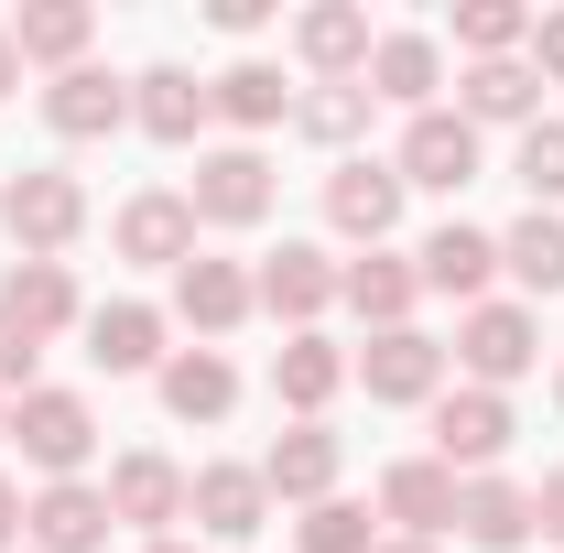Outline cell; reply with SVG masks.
Listing matches in <instances>:
<instances>
[{
  "instance_id": "cell-7",
  "label": "cell",
  "mask_w": 564,
  "mask_h": 553,
  "mask_svg": "<svg viewBox=\"0 0 564 553\" xmlns=\"http://www.w3.org/2000/svg\"><path fill=\"white\" fill-rule=\"evenodd\" d=\"M348 369L369 380V402H445V347L423 337V326H391V337H369Z\"/></svg>"
},
{
  "instance_id": "cell-20",
  "label": "cell",
  "mask_w": 564,
  "mask_h": 553,
  "mask_svg": "<svg viewBox=\"0 0 564 553\" xmlns=\"http://www.w3.org/2000/svg\"><path fill=\"white\" fill-rule=\"evenodd\" d=\"M348 380H358V369H348V347H337V337H315V326H304V337H282V358H272V391H282V402H293L304 423L326 413Z\"/></svg>"
},
{
  "instance_id": "cell-12",
  "label": "cell",
  "mask_w": 564,
  "mask_h": 553,
  "mask_svg": "<svg viewBox=\"0 0 564 553\" xmlns=\"http://www.w3.org/2000/svg\"><path fill=\"white\" fill-rule=\"evenodd\" d=\"M402 196H413V185H402L391 163H337V174H326V217H337V239H369V250L402 228Z\"/></svg>"
},
{
  "instance_id": "cell-17",
  "label": "cell",
  "mask_w": 564,
  "mask_h": 553,
  "mask_svg": "<svg viewBox=\"0 0 564 553\" xmlns=\"http://www.w3.org/2000/svg\"><path fill=\"white\" fill-rule=\"evenodd\" d=\"M250 304H261V282L239 272V261H207V250H196V261L174 272V315H185L196 337H228V326H239Z\"/></svg>"
},
{
  "instance_id": "cell-43",
  "label": "cell",
  "mask_w": 564,
  "mask_h": 553,
  "mask_svg": "<svg viewBox=\"0 0 564 553\" xmlns=\"http://www.w3.org/2000/svg\"><path fill=\"white\" fill-rule=\"evenodd\" d=\"M380 553H434V543H380Z\"/></svg>"
},
{
  "instance_id": "cell-1",
  "label": "cell",
  "mask_w": 564,
  "mask_h": 553,
  "mask_svg": "<svg viewBox=\"0 0 564 553\" xmlns=\"http://www.w3.org/2000/svg\"><path fill=\"white\" fill-rule=\"evenodd\" d=\"M0 228L22 239V261H66V239L87 228V185L55 174V163H33V174L0 185Z\"/></svg>"
},
{
  "instance_id": "cell-19",
  "label": "cell",
  "mask_w": 564,
  "mask_h": 553,
  "mask_svg": "<svg viewBox=\"0 0 564 553\" xmlns=\"http://www.w3.org/2000/svg\"><path fill=\"white\" fill-rule=\"evenodd\" d=\"M380 510L402 521V543H434V532L456 521V467H445V456H402V467L380 478Z\"/></svg>"
},
{
  "instance_id": "cell-13",
  "label": "cell",
  "mask_w": 564,
  "mask_h": 553,
  "mask_svg": "<svg viewBox=\"0 0 564 553\" xmlns=\"http://www.w3.org/2000/svg\"><path fill=\"white\" fill-rule=\"evenodd\" d=\"M0 33H11V55H22V66H55V76H66V66H87L98 11H87V0H22Z\"/></svg>"
},
{
  "instance_id": "cell-2",
  "label": "cell",
  "mask_w": 564,
  "mask_h": 553,
  "mask_svg": "<svg viewBox=\"0 0 564 553\" xmlns=\"http://www.w3.org/2000/svg\"><path fill=\"white\" fill-rule=\"evenodd\" d=\"M11 445L44 467V488H55V478H76V467H87V445H98V413H87L76 391H22V402H11Z\"/></svg>"
},
{
  "instance_id": "cell-23",
  "label": "cell",
  "mask_w": 564,
  "mask_h": 553,
  "mask_svg": "<svg viewBox=\"0 0 564 553\" xmlns=\"http://www.w3.org/2000/svg\"><path fill=\"white\" fill-rule=\"evenodd\" d=\"M456 532H467L478 553H521L532 543V488L521 478H467L456 488Z\"/></svg>"
},
{
  "instance_id": "cell-9",
  "label": "cell",
  "mask_w": 564,
  "mask_h": 553,
  "mask_svg": "<svg viewBox=\"0 0 564 553\" xmlns=\"http://www.w3.org/2000/svg\"><path fill=\"white\" fill-rule=\"evenodd\" d=\"M98 543H109V488H87V478L33 488V510H22V553H98Z\"/></svg>"
},
{
  "instance_id": "cell-25",
  "label": "cell",
  "mask_w": 564,
  "mask_h": 553,
  "mask_svg": "<svg viewBox=\"0 0 564 553\" xmlns=\"http://www.w3.org/2000/svg\"><path fill=\"white\" fill-rule=\"evenodd\" d=\"M0 315H11L33 347L66 337V326H76V272H66V261H22V272L0 282Z\"/></svg>"
},
{
  "instance_id": "cell-36",
  "label": "cell",
  "mask_w": 564,
  "mask_h": 553,
  "mask_svg": "<svg viewBox=\"0 0 564 553\" xmlns=\"http://www.w3.org/2000/svg\"><path fill=\"white\" fill-rule=\"evenodd\" d=\"M0 391H11V402H22V391H33V337H22V326H11V315H0Z\"/></svg>"
},
{
  "instance_id": "cell-6",
  "label": "cell",
  "mask_w": 564,
  "mask_h": 553,
  "mask_svg": "<svg viewBox=\"0 0 564 553\" xmlns=\"http://www.w3.org/2000/svg\"><path fill=\"white\" fill-rule=\"evenodd\" d=\"M391 174L402 185H434V196H456V185H478V131L456 120V109H413V131L391 152Z\"/></svg>"
},
{
  "instance_id": "cell-10",
  "label": "cell",
  "mask_w": 564,
  "mask_h": 553,
  "mask_svg": "<svg viewBox=\"0 0 564 553\" xmlns=\"http://www.w3.org/2000/svg\"><path fill=\"white\" fill-rule=\"evenodd\" d=\"M510 434H521V423H510V391H478V380H467V391L434 402V456H445V467H489V456H510Z\"/></svg>"
},
{
  "instance_id": "cell-4",
  "label": "cell",
  "mask_w": 564,
  "mask_h": 553,
  "mask_svg": "<svg viewBox=\"0 0 564 553\" xmlns=\"http://www.w3.org/2000/svg\"><path fill=\"white\" fill-rule=\"evenodd\" d=\"M456 358H467V380H478V391H510V380L543 358V326H532V304H467V326H456Z\"/></svg>"
},
{
  "instance_id": "cell-24",
  "label": "cell",
  "mask_w": 564,
  "mask_h": 553,
  "mask_svg": "<svg viewBox=\"0 0 564 553\" xmlns=\"http://www.w3.org/2000/svg\"><path fill=\"white\" fill-rule=\"evenodd\" d=\"M413 272H423V293H489L499 239H489V228H467V217H445V228L413 250Z\"/></svg>"
},
{
  "instance_id": "cell-45",
  "label": "cell",
  "mask_w": 564,
  "mask_h": 553,
  "mask_svg": "<svg viewBox=\"0 0 564 553\" xmlns=\"http://www.w3.org/2000/svg\"><path fill=\"white\" fill-rule=\"evenodd\" d=\"M554 402H564V380H554Z\"/></svg>"
},
{
  "instance_id": "cell-40",
  "label": "cell",
  "mask_w": 564,
  "mask_h": 553,
  "mask_svg": "<svg viewBox=\"0 0 564 553\" xmlns=\"http://www.w3.org/2000/svg\"><path fill=\"white\" fill-rule=\"evenodd\" d=\"M22 510H33V499H22V488L0 478V553H11V532H22Z\"/></svg>"
},
{
  "instance_id": "cell-3",
  "label": "cell",
  "mask_w": 564,
  "mask_h": 553,
  "mask_svg": "<svg viewBox=\"0 0 564 553\" xmlns=\"http://www.w3.org/2000/svg\"><path fill=\"white\" fill-rule=\"evenodd\" d=\"M185 207H196V228H261V217H272V163H261L250 141H228V152L196 163Z\"/></svg>"
},
{
  "instance_id": "cell-27",
  "label": "cell",
  "mask_w": 564,
  "mask_h": 553,
  "mask_svg": "<svg viewBox=\"0 0 564 553\" xmlns=\"http://www.w3.org/2000/svg\"><path fill=\"white\" fill-rule=\"evenodd\" d=\"M228 402H239V369H228L217 347L163 358V413H174V423H228Z\"/></svg>"
},
{
  "instance_id": "cell-15",
  "label": "cell",
  "mask_w": 564,
  "mask_h": 553,
  "mask_svg": "<svg viewBox=\"0 0 564 553\" xmlns=\"http://www.w3.org/2000/svg\"><path fill=\"white\" fill-rule=\"evenodd\" d=\"M261 510H272L261 467H196V478H185V521H207L217 543H250V532H261Z\"/></svg>"
},
{
  "instance_id": "cell-37",
  "label": "cell",
  "mask_w": 564,
  "mask_h": 553,
  "mask_svg": "<svg viewBox=\"0 0 564 553\" xmlns=\"http://www.w3.org/2000/svg\"><path fill=\"white\" fill-rule=\"evenodd\" d=\"M532 76H564V11L532 22Z\"/></svg>"
},
{
  "instance_id": "cell-22",
  "label": "cell",
  "mask_w": 564,
  "mask_h": 553,
  "mask_svg": "<svg viewBox=\"0 0 564 553\" xmlns=\"http://www.w3.org/2000/svg\"><path fill=\"white\" fill-rule=\"evenodd\" d=\"M44 120H55L66 141H98V131H120V120H131V87H120L109 66H66L55 87H44Z\"/></svg>"
},
{
  "instance_id": "cell-29",
  "label": "cell",
  "mask_w": 564,
  "mask_h": 553,
  "mask_svg": "<svg viewBox=\"0 0 564 553\" xmlns=\"http://www.w3.org/2000/svg\"><path fill=\"white\" fill-rule=\"evenodd\" d=\"M337 293L369 315V337H391V326H413L423 272H413V261H391V250H369V261H348V272H337Z\"/></svg>"
},
{
  "instance_id": "cell-21",
  "label": "cell",
  "mask_w": 564,
  "mask_h": 553,
  "mask_svg": "<svg viewBox=\"0 0 564 553\" xmlns=\"http://www.w3.org/2000/svg\"><path fill=\"white\" fill-rule=\"evenodd\" d=\"M456 87H467V98H456L467 131H478V120H521V131L543 120V76H532V55H489V66H467Z\"/></svg>"
},
{
  "instance_id": "cell-8",
  "label": "cell",
  "mask_w": 564,
  "mask_h": 553,
  "mask_svg": "<svg viewBox=\"0 0 564 553\" xmlns=\"http://www.w3.org/2000/svg\"><path fill=\"white\" fill-rule=\"evenodd\" d=\"M109 521H131V532H152V543H174V521H185V467H174L163 445L120 456V467H109Z\"/></svg>"
},
{
  "instance_id": "cell-38",
  "label": "cell",
  "mask_w": 564,
  "mask_h": 553,
  "mask_svg": "<svg viewBox=\"0 0 564 553\" xmlns=\"http://www.w3.org/2000/svg\"><path fill=\"white\" fill-rule=\"evenodd\" d=\"M207 22H217V33H261V22H272V0H207Z\"/></svg>"
},
{
  "instance_id": "cell-30",
  "label": "cell",
  "mask_w": 564,
  "mask_h": 553,
  "mask_svg": "<svg viewBox=\"0 0 564 553\" xmlns=\"http://www.w3.org/2000/svg\"><path fill=\"white\" fill-rule=\"evenodd\" d=\"M217 120H239V131H272L282 109H293V87H282V66H261V55H239L228 76H207Z\"/></svg>"
},
{
  "instance_id": "cell-41",
  "label": "cell",
  "mask_w": 564,
  "mask_h": 553,
  "mask_svg": "<svg viewBox=\"0 0 564 553\" xmlns=\"http://www.w3.org/2000/svg\"><path fill=\"white\" fill-rule=\"evenodd\" d=\"M11 87H22V55H11V33H0V98H11Z\"/></svg>"
},
{
  "instance_id": "cell-33",
  "label": "cell",
  "mask_w": 564,
  "mask_h": 553,
  "mask_svg": "<svg viewBox=\"0 0 564 553\" xmlns=\"http://www.w3.org/2000/svg\"><path fill=\"white\" fill-rule=\"evenodd\" d=\"M456 44H467L478 66H489V55H521V44H532V11H521V0H467V11H456Z\"/></svg>"
},
{
  "instance_id": "cell-31",
  "label": "cell",
  "mask_w": 564,
  "mask_h": 553,
  "mask_svg": "<svg viewBox=\"0 0 564 553\" xmlns=\"http://www.w3.org/2000/svg\"><path fill=\"white\" fill-rule=\"evenodd\" d=\"M499 272L521 282V293H564V217H521V228H510V239H499Z\"/></svg>"
},
{
  "instance_id": "cell-18",
  "label": "cell",
  "mask_w": 564,
  "mask_h": 553,
  "mask_svg": "<svg viewBox=\"0 0 564 553\" xmlns=\"http://www.w3.org/2000/svg\"><path fill=\"white\" fill-rule=\"evenodd\" d=\"M131 120L152 141H196L217 120V98H207V76H185V66H141L131 76Z\"/></svg>"
},
{
  "instance_id": "cell-26",
  "label": "cell",
  "mask_w": 564,
  "mask_h": 553,
  "mask_svg": "<svg viewBox=\"0 0 564 553\" xmlns=\"http://www.w3.org/2000/svg\"><path fill=\"white\" fill-rule=\"evenodd\" d=\"M434 87H445V44H434V33H380V44H369V98L434 109Z\"/></svg>"
},
{
  "instance_id": "cell-42",
  "label": "cell",
  "mask_w": 564,
  "mask_h": 553,
  "mask_svg": "<svg viewBox=\"0 0 564 553\" xmlns=\"http://www.w3.org/2000/svg\"><path fill=\"white\" fill-rule=\"evenodd\" d=\"M141 553H207V543H141Z\"/></svg>"
},
{
  "instance_id": "cell-39",
  "label": "cell",
  "mask_w": 564,
  "mask_h": 553,
  "mask_svg": "<svg viewBox=\"0 0 564 553\" xmlns=\"http://www.w3.org/2000/svg\"><path fill=\"white\" fill-rule=\"evenodd\" d=\"M532 521H543V532H554V543H564V467H554V478H543V488H532Z\"/></svg>"
},
{
  "instance_id": "cell-44",
  "label": "cell",
  "mask_w": 564,
  "mask_h": 553,
  "mask_svg": "<svg viewBox=\"0 0 564 553\" xmlns=\"http://www.w3.org/2000/svg\"><path fill=\"white\" fill-rule=\"evenodd\" d=\"M0 434H11V391H0Z\"/></svg>"
},
{
  "instance_id": "cell-5",
  "label": "cell",
  "mask_w": 564,
  "mask_h": 553,
  "mask_svg": "<svg viewBox=\"0 0 564 553\" xmlns=\"http://www.w3.org/2000/svg\"><path fill=\"white\" fill-rule=\"evenodd\" d=\"M120 261H141V272H185V261H196V207H185V185H141L131 207H120Z\"/></svg>"
},
{
  "instance_id": "cell-35",
  "label": "cell",
  "mask_w": 564,
  "mask_h": 553,
  "mask_svg": "<svg viewBox=\"0 0 564 553\" xmlns=\"http://www.w3.org/2000/svg\"><path fill=\"white\" fill-rule=\"evenodd\" d=\"M521 185H532V207L554 217V196H564V120H532L521 131V163H510Z\"/></svg>"
},
{
  "instance_id": "cell-34",
  "label": "cell",
  "mask_w": 564,
  "mask_h": 553,
  "mask_svg": "<svg viewBox=\"0 0 564 553\" xmlns=\"http://www.w3.org/2000/svg\"><path fill=\"white\" fill-rule=\"evenodd\" d=\"M304 553H380V532H369L358 499H315L304 510Z\"/></svg>"
},
{
  "instance_id": "cell-14",
  "label": "cell",
  "mask_w": 564,
  "mask_h": 553,
  "mask_svg": "<svg viewBox=\"0 0 564 553\" xmlns=\"http://www.w3.org/2000/svg\"><path fill=\"white\" fill-rule=\"evenodd\" d=\"M337 467H348V445H337L326 423H293L272 456H261V488H272V499H304V510H315V499H337Z\"/></svg>"
},
{
  "instance_id": "cell-32",
  "label": "cell",
  "mask_w": 564,
  "mask_h": 553,
  "mask_svg": "<svg viewBox=\"0 0 564 553\" xmlns=\"http://www.w3.org/2000/svg\"><path fill=\"white\" fill-rule=\"evenodd\" d=\"M293 131L326 141V152H348L358 131H369V76H348V87H315V98H293Z\"/></svg>"
},
{
  "instance_id": "cell-11",
  "label": "cell",
  "mask_w": 564,
  "mask_h": 553,
  "mask_svg": "<svg viewBox=\"0 0 564 553\" xmlns=\"http://www.w3.org/2000/svg\"><path fill=\"white\" fill-rule=\"evenodd\" d=\"M369 44H380V33H369V11H358V0H315V11L293 22V55L315 66V87H348V76H369Z\"/></svg>"
},
{
  "instance_id": "cell-16",
  "label": "cell",
  "mask_w": 564,
  "mask_h": 553,
  "mask_svg": "<svg viewBox=\"0 0 564 553\" xmlns=\"http://www.w3.org/2000/svg\"><path fill=\"white\" fill-rule=\"evenodd\" d=\"M250 282H261V304H272V315H293V337H304V326L337 304V261H326V250H304V239H282Z\"/></svg>"
},
{
  "instance_id": "cell-28",
  "label": "cell",
  "mask_w": 564,
  "mask_h": 553,
  "mask_svg": "<svg viewBox=\"0 0 564 553\" xmlns=\"http://www.w3.org/2000/svg\"><path fill=\"white\" fill-rule=\"evenodd\" d=\"M87 358H98L109 380L163 369V315H152V304H98V315H87Z\"/></svg>"
}]
</instances>
